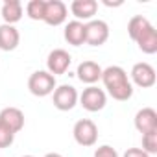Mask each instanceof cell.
Returning <instances> with one entry per match:
<instances>
[{"label":"cell","mask_w":157,"mask_h":157,"mask_svg":"<svg viewBox=\"0 0 157 157\" xmlns=\"http://www.w3.org/2000/svg\"><path fill=\"white\" fill-rule=\"evenodd\" d=\"M102 82L107 89V93L118 100V102H126L133 96V85L128 80V74L122 67H107L105 70H102Z\"/></svg>","instance_id":"cell-1"},{"label":"cell","mask_w":157,"mask_h":157,"mask_svg":"<svg viewBox=\"0 0 157 157\" xmlns=\"http://www.w3.org/2000/svg\"><path fill=\"white\" fill-rule=\"evenodd\" d=\"M28 89L33 96H48L56 91V78L50 72L37 70L28 78Z\"/></svg>","instance_id":"cell-2"},{"label":"cell","mask_w":157,"mask_h":157,"mask_svg":"<svg viewBox=\"0 0 157 157\" xmlns=\"http://www.w3.org/2000/svg\"><path fill=\"white\" fill-rule=\"evenodd\" d=\"M72 133H74L76 142L80 144V146H85V148H87V146H94L96 140H98V128H96V124H94L93 120H89V118L78 120V122L74 124Z\"/></svg>","instance_id":"cell-3"},{"label":"cell","mask_w":157,"mask_h":157,"mask_svg":"<svg viewBox=\"0 0 157 157\" xmlns=\"http://www.w3.org/2000/svg\"><path fill=\"white\" fill-rule=\"evenodd\" d=\"M80 102H82V107H83V109H87V111H91V113H96V111H100V109L105 107L107 96H105V93H104L102 89L91 85V87H87V89L82 93Z\"/></svg>","instance_id":"cell-4"},{"label":"cell","mask_w":157,"mask_h":157,"mask_svg":"<svg viewBox=\"0 0 157 157\" xmlns=\"http://www.w3.org/2000/svg\"><path fill=\"white\" fill-rule=\"evenodd\" d=\"M109 39V26L104 21H91L85 24V43L91 46H102Z\"/></svg>","instance_id":"cell-5"},{"label":"cell","mask_w":157,"mask_h":157,"mask_svg":"<svg viewBox=\"0 0 157 157\" xmlns=\"http://www.w3.org/2000/svg\"><path fill=\"white\" fill-rule=\"evenodd\" d=\"M72 63V57L67 50L63 48H57V50H52L48 54V59H46V67H48V72L56 78L57 74H65L68 70Z\"/></svg>","instance_id":"cell-6"},{"label":"cell","mask_w":157,"mask_h":157,"mask_svg":"<svg viewBox=\"0 0 157 157\" xmlns=\"http://www.w3.org/2000/svg\"><path fill=\"white\" fill-rule=\"evenodd\" d=\"M131 78H133L135 85H139V87H142V89L153 87V85H155V80H157L155 68H153L150 63H137V65H133V68H131Z\"/></svg>","instance_id":"cell-7"},{"label":"cell","mask_w":157,"mask_h":157,"mask_svg":"<svg viewBox=\"0 0 157 157\" xmlns=\"http://www.w3.org/2000/svg\"><path fill=\"white\" fill-rule=\"evenodd\" d=\"M78 104V93L72 85H59L54 91V107L59 111H70Z\"/></svg>","instance_id":"cell-8"},{"label":"cell","mask_w":157,"mask_h":157,"mask_svg":"<svg viewBox=\"0 0 157 157\" xmlns=\"http://www.w3.org/2000/svg\"><path fill=\"white\" fill-rule=\"evenodd\" d=\"M135 128L139 133H153L157 131V113L151 107H144L135 115Z\"/></svg>","instance_id":"cell-9"},{"label":"cell","mask_w":157,"mask_h":157,"mask_svg":"<svg viewBox=\"0 0 157 157\" xmlns=\"http://www.w3.org/2000/svg\"><path fill=\"white\" fill-rule=\"evenodd\" d=\"M0 124L11 129L13 133H19L24 128V113L19 107H6L0 111Z\"/></svg>","instance_id":"cell-10"},{"label":"cell","mask_w":157,"mask_h":157,"mask_svg":"<svg viewBox=\"0 0 157 157\" xmlns=\"http://www.w3.org/2000/svg\"><path fill=\"white\" fill-rule=\"evenodd\" d=\"M67 19V6L61 0H50L46 2V10H44V22L48 26H59L63 24Z\"/></svg>","instance_id":"cell-11"},{"label":"cell","mask_w":157,"mask_h":157,"mask_svg":"<svg viewBox=\"0 0 157 157\" xmlns=\"http://www.w3.org/2000/svg\"><path fill=\"white\" fill-rule=\"evenodd\" d=\"M78 78H80V82L93 85L98 80H102V67L94 61H83L78 67Z\"/></svg>","instance_id":"cell-12"},{"label":"cell","mask_w":157,"mask_h":157,"mask_svg":"<svg viewBox=\"0 0 157 157\" xmlns=\"http://www.w3.org/2000/svg\"><path fill=\"white\" fill-rule=\"evenodd\" d=\"M70 11L72 15L80 21H89L96 15L98 11V2H94V0H74V2L70 4Z\"/></svg>","instance_id":"cell-13"},{"label":"cell","mask_w":157,"mask_h":157,"mask_svg":"<svg viewBox=\"0 0 157 157\" xmlns=\"http://www.w3.org/2000/svg\"><path fill=\"white\" fill-rule=\"evenodd\" d=\"M19 41H21V35H19L17 28H13L11 24L0 26V50L11 52L19 46Z\"/></svg>","instance_id":"cell-14"},{"label":"cell","mask_w":157,"mask_h":157,"mask_svg":"<svg viewBox=\"0 0 157 157\" xmlns=\"http://www.w3.org/2000/svg\"><path fill=\"white\" fill-rule=\"evenodd\" d=\"M65 41L72 46H82L85 43V24L80 21H72L65 28Z\"/></svg>","instance_id":"cell-15"},{"label":"cell","mask_w":157,"mask_h":157,"mask_svg":"<svg viewBox=\"0 0 157 157\" xmlns=\"http://www.w3.org/2000/svg\"><path fill=\"white\" fill-rule=\"evenodd\" d=\"M2 19L6 24H15L22 19V4L19 0H6L2 6Z\"/></svg>","instance_id":"cell-16"},{"label":"cell","mask_w":157,"mask_h":157,"mask_svg":"<svg viewBox=\"0 0 157 157\" xmlns=\"http://www.w3.org/2000/svg\"><path fill=\"white\" fill-rule=\"evenodd\" d=\"M137 44H139V48L144 52V54H155L157 52V30L153 28V26H150L137 41H135Z\"/></svg>","instance_id":"cell-17"},{"label":"cell","mask_w":157,"mask_h":157,"mask_svg":"<svg viewBox=\"0 0 157 157\" xmlns=\"http://www.w3.org/2000/svg\"><path fill=\"white\" fill-rule=\"evenodd\" d=\"M150 26H151V24H150V21H148L146 17L135 15V17H131L129 22H128V33H129V37H131L133 41H137Z\"/></svg>","instance_id":"cell-18"},{"label":"cell","mask_w":157,"mask_h":157,"mask_svg":"<svg viewBox=\"0 0 157 157\" xmlns=\"http://www.w3.org/2000/svg\"><path fill=\"white\" fill-rule=\"evenodd\" d=\"M44 10H46L44 0H32L26 6V13L32 21H43L44 19Z\"/></svg>","instance_id":"cell-19"},{"label":"cell","mask_w":157,"mask_h":157,"mask_svg":"<svg viewBox=\"0 0 157 157\" xmlns=\"http://www.w3.org/2000/svg\"><path fill=\"white\" fill-rule=\"evenodd\" d=\"M140 150H144L148 155L157 153V131L142 135V148H140Z\"/></svg>","instance_id":"cell-20"},{"label":"cell","mask_w":157,"mask_h":157,"mask_svg":"<svg viewBox=\"0 0 157 157\" xmlns=\"http://www.w3.org/2000/svg\"><path fill=\"white\" fill-rule=\"evenodd\" d=\"M13 140H15V133H13L11 129H8L6 126L0 124V148H8V146H11Z\"/></svg>","instance_id":"cell-21"},{"label":"cell","mask_w":157,"mask_h":157,"mask_svg":"<svg viewBox=\"0 0 157 157\" xmlns=\"http://www.w3.org/2000/svg\"><path fill=\"white\" fill-rule=\"evenodd\" d=\"M94 157H118V151L113 148V146H100L96 151H94Z\"/></svg>","instance_id":"cell-22"},{"label":"cell","mask_w":157,"mask_h":157,"mask_svg":"<svg viewBox=\"0 0 157 157\" xmlns=\"http://www.w3.org/2000/svg\"><path fill=\"white\" fill-rule=\"evenodd\" d=\"M124 157H150L144 150H140V148H129L126 153H124Z\"/></svg>","instance_id":"cell-23"},{"label":"cell","mask_w":157,"mask_h":157,"mask_svg":"<svg viewBox=\"0 0 157 157\" xmlns=\"http://www.w3.org/2000/svg\"><path fill=\"white\" fill-rule=\"evenodd\" d=\"M104 4H105V6H109V8H111V6H122L120 0H118V2H104Z\"/></svg>","instance_id":"cell-24"},{"label":"cell","mask_w":157,"mask_h":157,"mask_svg":"<svg viewBox=\"0 0 157 157\" xmlns=\"http://www.w3.org/2000/svg\"><path fill=\"white\" fill-rule=\"evenodd\" d=\"M44 157H63L61 153H56V151H52V153H46Z\"/></svg>","instance_id":"cell-25"},{"label":"cell","mask_w":157,"mask_h":157,"mask_svg":"<svg viewBox=\"0 0 157 157\" xmlns=\"http://www.w3.org/2000/svg\"><path fill=\"white\" fill-rule=\"evenodd\" d=\"M24 157H33V155H24Z\"/></svg>","instance_id":"cell-26"}]
</instances>
